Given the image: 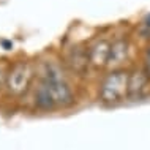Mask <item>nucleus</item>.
Here are the masks:
<instances>
[{"mask_svg":"<svg viewBox=\"0 0 150 150\" xmlns=\"http://www.w3.org/2000/svg\"><path fill=\"white\" fill-rule=\"evenodd\" d=\"M74 103L71 88L65 81L63 71L55 63H44L41 70V82L35 92V104L43 111L67 108Z\"/></svg>","mask_w":150,"mask_h":150,"instance_id":"nucleus-1","label":"nucleus"},{"mask_svg":"<svg viewBox=\"0 0 150 150\" xmlns=\"http://www.w3.org/2000/svg\"><path fill=\"white\" fill-rule=\"evenodd\" d=\"M128 81L129 74L125 71H112L111 74H108L100 87L101 101L109 104L120 103L128 95Z\"/></svg>","mask_w":150,"mask_h":150,"instance_id":"nucleus-2","label":"nucleus"},{"mask_svg":"<svg viewBox=\"0 0 150 150\" xmlns=\"http://www.w3.org/2000/svg\"><path fill=\"white\" fill-rule=\"evenodd\" d=\"M32 78H33V70L29 63H18L13 67V70L6 76V88L13 95H22L29 88Z\"/></svg>","mask_w":150,"mask_h":150,"instance_id":"nucleus-3","label":"nucleus"},{"mask_svg":"<svg viewBox=\"0 0 150 150\" xmlns=\"http://www.w3.org/2000/svg\"><path fill=\"white\" fill-rule=\"evenodd\" d=\"M149 81V74L147 71H134L133 74H129V81H128V96L131 98H139L142 95V92L145 90Z\"/></svg>","mask_w":150,"mask_h":150,"instance_id":"nucleus-4","label":"nucleus"},{"mask_svg":"<svg viewBox=\"0 0 150 150\" xmlns=\"http://www.w3.org/2000/svg\"><path fill=\"white\" fill-rule=\"evenodd\" d=\"M109 51H111V46H109L106 41H100L92 47L90 52H88V59H90V62L95 65V67L108 65Z\"/></svg>","mask_w":150,"mask_h":150,"instance_id":"nucleus-5","label":"nucleus"},{"mask_svg":"<svg viewBox=\"0 0 150 150\" xmlns=\"http://www.w3.org/2000/svg\"><path fill=\"white\" fill-rule=\"evenodd\" d=\"M127 52H128V46L125 41H117L111 46V51H109V59H108V65L112 68L119 67L120 63L125 62L127 59Z\"/></svg>","mask_w":150,"mask_h":150,"instance_id":"nucleus-6","label":"nucleus"},{"mask_svg":"<svg viewBox=\"0 0 150 150\" xmlns=\"http://www.w3.org/2000/svg\"><path fill=\"white\" fill-rule=\"evenodd\" d=\"M68 60H70V65H71V68H73L74 71L84 73V71H86V68H87V65H88V60H90V59H88V55H87V54H84L82 51L74 49Z\"/></svg>","mask_w":150,"mask_h":150,"instance_id":"nucleus-7","label":"nucleus"},{"mask_svg":"<svg viewBox=\"0 0 150 150\" xmlns=\"http://www.w3.org/2000/svg\"><path fill=\"white\" fill-rule=\"evenodd\" d=\"M145 68H147V74L150 76V51L147 54V59H145Z\"/></svg>","mask_w":150,"mask_h":150,"instance_id":"nucleus-8","label":"nucleus"},{"mask_svg":"<svg viewBox=\"0 0 150 150\" xmlns=\"http://www.w3.org/2000/svg\"><path fill=\"white\" fill-rule=\"evenodd\" d=\"M2 82H3V71L0 70V84H2Z\"/></svg>","mask_w":150,"mask_h":150,"instance_id":"nucleus-9","label":"nucleus"}]
</instances>
